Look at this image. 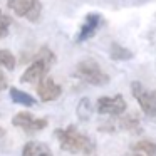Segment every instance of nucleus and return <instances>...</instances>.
<instances>
[{
  "label": "nucleus",
  "instance_id": "f03ea898",
  "mask_svg": "<svg viewBox=\"0 0 156 156\" xmlns=\"http://www.w3.org/2000/svg\"><path fill=\"white\" fill-rule=\"evenodd\" d=\"M55 62V55L54 52L49 47H42L37 52V57L35 61L29 66L24 71V74L20 76V82L24 84H34V82H41L44 77H47L51 67Z\"/></svg>",
  "mask_w": 156,
  "mask_h": 156
},
{
  "label": "nucleus",
  "instance_id": "a211bd4d",
  "mask_svg": "<svg viewBox=\"0 0 156 156\" xmlns=\"http://www.w3.org/2000/svg\"><path fill=\"white\" fill-rule=\"evenodd\" d=\"M5 87H7V81H5L4 74H0V91H4Z\"/></svg>",
  "mask_w": 156,
  "mask_h": 156
},
{
  "label": "nucleus",
  "instance_id": "39448f33",
  "mask_svg": "<svg viewBox=\"0 0 156 156\" xmlns=\"http://www.w3.org/2000/svg\"><path fill=\"white\" fill-rule=\"evenodd\" d=\"M131 92L134 96V99L138 101L141 111L144 112L148 118L156 121V92H149L141 82L134 81L131 84Z\"/></svg>",
  "mask_w": 156,
  "mask_h": 156
},
{
  "label": "nucleus",
  "instance_id": "9d476101",
  "mask_svg": "<svg viewBox=\"0 0 156 156\" xmlns=\"http://www.w3.org/2000/svg\"><path fill=\"white\" fill-rule=\"evenodd\" d=\"M22 156H54L47 144L41 141H29L22 149Z\"/></svg>",
  "mask_w": 156,
  "mask_h": 156
},
{
  "label": "nucleus",
  "instance_id": "4468645a",
  "mask_svg": "<svg viewBox=\"0 0 156 156\" xmlns=\"http://www.w3.org/2000/svg\"><path fill=\"white\" fill-rule=\"evenodd\" d=\"M131 148L134 149V151L144 153L146 156H156V143L149 141V139H141V141L134 143Z\"/></svg>",
  "mask_w": 156,
  "mask_h": 156
},
{
  "label": "nucleus",
  "instance_id": "f3484780",
  "mask_svg": "<svg viewBox=\"0 0 156 156\" xmlns=\"http://www.w3.org/2000/svg\"><path fill=\"white\" fill-rule=\"evenodd\" d=\"M121 121V126L124 129H138V126H139V121L134 118V116H131V118H122V119H119Z\"/></svg>",
  "mask_w": 156,
  "mask_h": 156
},
{
  "label": "nucleus",
  "instance_id": "ddd939ff",
  "mask_svg": "<svg viewBox=\"0 0 156 156\" xmlns=\"http://www.w3.org/2000/svg\"><path fill=\"white\" fill-rule=\"evenodd\" d=\"M76 112H77V118L81 119V121H89V119H91V114H92L91 99L82 98L81 101L77 102V109H76Z\"/></svg>",
  "mask_w": 156,
  "mask_h": 156
},
{
  "label": "nucleus",
  "instance_id": "dca6fc26",
  "mask_svg": "<svg viewBox=\"0 0 156 156\" xmlns=\"http://www.w3.org/2000/svg\"><path fill=\"white\" fill-rule=\"evenodd\" d=\"M10 17L9 15H4L2 12H0V39L7 37L9 34V27H10Z\"/></svg>",
  "mask_w": 156,
  "mask_h": 156
},
{
  "label": "nucleus",
  "instance_id": "7ed1b4c3",
  "mask_svg": "<svg viewBox=\"0 0 156 156\" xmlns=\"http://www.w3.org/2000/svg\"><path fill=\"white\" fill-rule=\"evenodd\" d=\"M74 77L92 86H106L109 82V76L102 71V67L92 59L81 61L74 69Z\"/></svg>",
  "mask_w": 156,
  "mask_h": 156
},
{
  "label": "nucleus",
  "instance_id": "423d86ee",
  "mask_svg": "<svg viewBox=\"0 0 156 156\" xmlns=\"http://www.w3.org/2000/svg\"><path fill=\"white\" fill-rule=\"evenodd\" d=\"M12 124H14L15 128H20L22 131L27 133V134H32V133H39V131L47 128V119L35 118L30 112L22 111V112H19V114H15L14 118H12Z\"/></svg>",
  "mask_w": 156,
  "mask_h": 156
},
{
  "label": "nucleus",
  "instance_id": "aec40b11",
  "mask_svg": "<svg viewBox=\"0 0 156 156\" xmlns=\"http://www.w3.org/2000/svg\"><path fill=\"white\" fill-rule=\"evenodd\" d=\"M136 156H139V154H136Z\"/></svg>",
  "mask_w": 156,
  "mask_h": 156
},
{
  "label": "nucleus",
  "instance_id": "f8f14e48",
  "mask_svg": "<svg viewBox=\"0 0 156 156\" xmlns=\"http://www.w3.org/2000/svg\"><path fill=\"white\" fill-rule=\"evenodd\" d=\"M10 99L15 104H22V106H34L35 104V99L30 94H27V92L20 91L17 87H10Z\"/></svg>",
  "mask_w": 156,
  "mask_h": 156
},
{
  "label": "nucleus",
  "instance_id": "6e6552de",
  "mask_svg": "<svg viewBox=\"0 0 156 156\" xmlns=\"http://www.w3.org/2000/svg\"><path fill=\"white\" fill-rule=\"evenodd\" d=\"M37 94H39V99H41L42 102H51V101H55L57 98H61L62 87L54 81V79L44 77L37 84Z\"/></svg>",
  "mask_w": 156,
  "mask_h": 156
},
{
  "label": "nucleus",
  "instance_id": "1a4fd4ad",
  "mask_svg": "<svg viewBox=\"0 0 156 156\" xmlns=\"http://www.w3.org/2000/svg\"><path fill=\"white\" fill-rule=\"evenodd\" d=\"M101 24H102V17L99 14H87L84 24L79 29L77 42H86L91 37H94V34L101 29Z\"/></svg>",
  "mask_w": 156,
  "mask_h": 156
},
{
  "label": "nucleus",
  "instance_id": "f257e3e1",
  "mask_svg": "<svg viewBox=\"0 0 156 156\" xmlns=\"http://www.w3.org/2000/svg\"><path fill=\"white\" fill-rule=\"evenodd\" d=\"M55 138L61 143V148L72 154H92L96 151L94 141L87 134L81 133L77 126H67V128L55 129Z\"/></svg>",
  "mask_w": 156,
  "mask_h": 156
},
{
  "label": "nucleus",
  "instance_id": "0eeeda50",
  "mask_svg": "<svg viewBox=\"0 0 156 156\" xmlns=\"http://www.w3.org/2000/svg\"><path fill=\"white\" fill-rule=\"evenodd\" d=\"M128 104H126V99L122 98V94H116L112 98H99L96 102V111L99 114H109V116H121L126 111Z\"/></svg>",
  "mask_w": 156,
  "mask_h": 156
},
{
  "label": "nucleus",
  "instance_id": "2eb2a0df",
  "mask_svg": "<svg viewBox=\"0 0 156 156\" xmlns=\"http://www.w3.org/2000/svg\"><path fill=\"white\" fill-rule=\"evenodd\" d=\"M0 67H7L9 71H14L15 67V57L10 51L0 49Z\"/></svg>",
  "mask_w": 156,
  "mask_h": 156
},
{
  "label": "nucleus",
  "instance_id": "20e7f679",
  "mask_svg": "<svg viewBox=\"0 0 156 156\" xmlns=\"http://www.w3.org/2000/svg\"><path fill=\"white\" fill-rule=\"evenodd\" d=\"M7 7L15 15L27 19L29 22H39L42 14L41 0H9Z\"/></svg>",
  "mask_w": 156,
  "mask_h": 156
},
{
  "label": "nucleus",
  "instance_id": "6ab92c4d",
  "mask_svg": "<svg viewBox=\"0 0 156 156\" xmlns=\"http://www.w3.org/2000/svg\"><path fill=\"white\" fill-rule=\"evenodd\" d=\"M4 134H5V129L2 128V126H0V138H2V136H4Z\"/></svg>",
  "mask_w": 156,
  "mask_h": 156
},
{
  "label": "nucleus",
  "instance_id": "9b49d317",
  "mask_svg": "<svg viewBox=\"0 0 156 156\" xmlns=\"http://www.w3.org/2000/svg\"><path fill=\"white\" fill-rule=\"evenodd\" d=\"M109 55H111V59H114V61H131V59L134 57V54H133L129 49H126L124 45L118 44V42H112L111 44Z\"/></svg>",
  "mask_w": 156,
  "mask_h": 156
}]
</instances>
